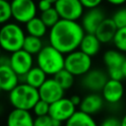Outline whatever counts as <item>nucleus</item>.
Masks as SVG:
<instances>
[{"label":"nucleus","mask_w":126,"mask_h":126,"mask_svg":"<svg viewBox=\"0 0 126 126\" xmlns=\"http://www.w3.org/2000/svg\"><path fill=\"white\" fill-rule=\"evenodd\" d=\"M65 126H98L93 115L77 110L71 118L65 122Z\"/></svg>","instance_id":"21"},{"label":"nucleus","mask_w":126,"mask_h":126,"mask_svg":"<svg viewBox=\"0 0 126 126\" xmlns=\"http://www.w3.org/2000/svg\"><path fill=\"white\" fill-rule=\"evenodd\" d=\"M101 44L102 43L94 33H86L81 41L79 49L93 58L99 53Z\"/></svg>","instance_id":"18"},{"label":"nucleus","mask_w":126,"mask_h":126,"mask_svg":"<svg viewBox=\"0 0 126 126\" xmlns=\"http://www.w3.org/2000/svg\"><path fill=\"white\" fill-rule=\"evenodd\" d=\"M76 111L77 106L74 105L70 97H62L50 104L48 115L54 120H58L62 123H65L69 118L73 116Z\"/></svg>","instance_id":"9"},{"label":"nucleus","mask_w":126,"mask_h":126,"mask_svg":"<svg viewBox=\"0 0 126 126\" xmlns=\"http://www.w3.org/2000/svg\"><path fill=\"white\" fill-rule=\"evenodd\" d=\"M105 1L112 6H122L126 3V0H105Z\"/></svg>","instance_id":"36"},{"label":"nucleus","mask_w":126,"mask_h":126,"mask_svg":"<svg viewBox=\"0 0 126 126\" xmlns=\"http://www.w3.org/2000/svg\"><path fill=\"white\" fill-rule=\"evenodd\" d=\"M107 76L111 80H116V81H123L124 80V75L122 68H113V69H107L106 70Z\"/></svg>","instance_id":"32"},{"label":"nucleus","mask_w":126,"mask_h":126,"mask_svg":"<svg viewBox=\"0 0 126 126\" xmlns=\"http://www.w3.org/2000/svg\"><path fill=\"white\" fill-rule=\"evenodd\" d=\"M39 17L48 29L52 28L55 24H57L60 21V16H59L58 12L56 11V9L54 8V6L44 12H41Z\"/></svg>","instance_id":"25"},{"label":"nucleus","mask_w":126,"mask_h":126,"mask_svg":"<svg viewBox=\"0 0 126 126\" xmlns=\"http://www.w3.org/2000/svg\"><path fill=\"white\" fill-rule=\"evenodd\" d=\"M105 103L110 105H116L122 101L125 97V87L122 81H116L109 79L100 92Z\"/></svg>","instance_id":"11"},{"label":"nucleus","mask_w":126,"mask_h":126,"mask_svg":"<svg viewBox=\"0 0 126 126\" xmlns=\"http://www.w3.org/2000/svg\"><path fill=\"white\" fill-rule=\"evenodd\" d=\"M120 119H121V126H126V113H124V115Z\"/></svg>","instance_id":"37"},{"label":"nucleus","mask_w":126,"mask_h":126,"mask_svg":"<svg viewBox=\"0 0 126 126\" xmlns=\"http://www.w3.org/2000/svg\"><path fill=\"white\" fill-rule=\"evenodd\" d=\"M106 18L104 12L99 7L94 9H88L81 19V25L86 33H94L98 26Z\"/></svg>","instance_id":"13"},{"label":"nucleus","mask_w":126,"mask_h":126,"mask_svg":"<svg viewBox=\"0 0 126 126\" xmlns=\"http://www.w3.org/2000/svg\"><path fill=\"white\" fill-rule=\"evenodd\" d=\"M33 120L31 111L14 108L7 116L6 126H33Z\"/></svg>","instance_id":"16"},{"label":"nucleus","mask_w":126,"mask_h":126,"mask_svg":"<svg viewBox=\"0 0 126 126\" xmlns=\"http://www.w3.org/2000/svg\"><path fill=\"white\" fill-rule=\"evenodd\" d=\"M36 5H37V10H39L40 11V13L41 12H44V11H46V10H48V9H50L51 7H53L52 5V3H50L49 1H47V0H39L37 3H36Z\"/></svg>","instance_id":"34"},{"label":"nucleus","mask_w":126,"mask_h":126,"mask_svg":"<svg viewBox=\"0 0 126 126\" xmlns=\"http://www.w3.org/2000/svg\"><path fill=\"white\" fill-rule=\"evenodd\" d=\"M38 66L47 76H54L64 69L65 55L49 43L44 45L35 58Z\"/></svg>","instance_id":"2"},{"label":"nucleus","mask_w":126,"mask_h":126,"mask_svg":"<svg viewBox=\"0 0 126 126\" xmlns=\"http://www.w3.org/2000/svg\"><path fill=\"white\" fill-rule=\"evenodd\" d=\"M85 9H94L99 7L103 0H80Z\"/></svg>","instance_id":"33"},{"label":"nucleus","mask_w":126,"mask_h":126,"mask_svg":"<svg viewBox=\"0 0 126 126\" xmlns=\"http://www.w3.org/2000/svg\"><path fill=\"white\" fill-rule=\"evenodd\" d=\"M93 68V59L80 49L65 55L64 69L75 77H83Z\"/></svg>","instance_id":"5"},{"label":"nucleus","mask_w":126,"mask_h":126,"mask_svg":"<svg viewBox=\"0 0 126 126\" xmlns=\"http://www.w3.org/2000/svg\"><path fill=\"white\" fill-rule=\"evenodd\" d=\"M2 55V48H1V46H0V56Z\"/></svg>","instance_id":"40"},{"label":"nucleus","mask_w":126,"mask_h":126,"mask_svg":"<svg viewBox=\"0 0 126 126\" xmlns=\"http://www.w3.org/2000/svg\"><path fill=\"white\" fill-rule=\"evenodd\" d=\"M86 34L81 23L60 19L48 32L49 44L64 55L79 49L81 41Z\"/></svg>","instance_id":"1"},{"label":"nucleus","mask_w":126,"mask_h":126,"mask_svg":"<svg viewBox=\"0 0 126 126\" xmlns=\"http://www.w3.org/2000/svg\"><path fill=\"white\" fill-rule=\"evenodd\" d=\"M122 71H123L124 79L126 80V60H125V62H124V63H123V65H122Z\"/></svg>","instance_id":"38"},{"label":"nucleus","mask_w":126,"mask_h":126,"mask_svg":"<svg viewBox=\"0 0 126 126\" xmlns=\"http://www.w3.org/2000/svg\"><path fill=\"white\" fill-rule=\"evenodd\" d=\"M125 54L116 48L107 49L106 51H104L102 55V62L106 70L113 68H122V65L125 62Z\"/></svg>","instance_id":"19"},{"label":"nucleus","mask_w":126,"mask_h":126,"mask_svg":"<svg viewBox=\"0 0 126 126\" xmlns=\"http://www.w3.org/2000/svg\"><path fill=\"white\" fill-rule=\"evenodd\" d=\"M64 92L65 90L60 87L54 78H47L42 86L38 89L39 98L48 102L49 104L64 97Z\"/></svg>","instance_id":"12"},{"label":"nucleus","mask_w":126,"mask_h":126,"mask_svg":"<svg viewBox=\"0 0 126 126\" xmlns=\"http://www.w3.org/2000/svg\"><path fill=\"white\" fill-rule=\"evenodd\" d=\"M8 99L14 108L31 111L40 98L37 89L26 83H20L9 92Z\"/></svg>","instance_id":"3"},{"label":"nucleus","mask_w":126,"mask_h":126,"mask_svg":"<svg viewBox=\"0 0 126 126\" xmlns=\"http://www.w3.org/2000/svg\"><path fill=\"white\" fill-rule=\"evenodd\" d=\"M54 8L58 12L60 19L77 21L82 19L85 13V7L80 0H57Z\"/></svg>","instance_id":"7"},{"label":"nucleus","mask_w":126,"mask_h":126,"mask_svg":"<svg viewBox=\"0 0 126 126\" xmlns=\"http://www.w3.org/2000/svg\"><path fill=\"white\" fill-rule=\"evenodd\" d=\"M125 103H126V94H125Z\"/></svg>","instance_id":"41"},{"label":"nucleus","mask_w":126,"mask_h":126,"mask_svg":"<svg viewBox=\"0 0 126 126\" xmlns=\"http://www.w3.org/2000/svg\"><path fill=\"white\" fill-rule=\"evenodd\" d=\"M108 80L109 78L106 71L100 68H92L82 77L81 84L82 87L90 93H100Z\"/></svg>","instance_id":"8"},{"label":"nucleus","mask_w":126,"mask_h":126,"mask_svg":"<svg viewBox=\"0 0 126 126\" xmlns=\"http://www.w3.org/2000/svg\"><path fill=\"white\" fill-rule=\"evenodd\" d=\"M70 99L74 103V105H76V106H79L81 104V101H82V97L80 95H78V94H73L70 97Z\"/></svg>","instance_id":"35"},{"label":"nucleus","mask_w":126,"mask_h":126,"mask_svg":"<svg viewBox=\"0 0 126 126\" xmlns=\"http://www.w3.org/2000/svg\"><path fill=\"white\" fill-rule=\"evenodd\" d=\"M48 28L42 22L40 17H34L26 24V31L28 34L42 38L47 33Z\"/></svg>","instance_id":"22"},{"label":"nucleus","mask_w":126,"mask_h":126,"mask_svg":"<svg viewBox=\"0 0 126 126\" xmlns=\"http://www.w3.org/2000/svg\"><path fill=\"white\" fill-rule=\"evenodd\" d=\"M104 103L105 101L100 93H89L84 97H82L79 110L90 115H94L103 108Z\"/></svg>","instance_id":"14"},{"label":"nucleus","mask_w":126,"mask_h":126,"mask_svg":"<svg viewBox=\"0 0 126 126\" xmlns=\"http://www.w3.org/2000/svg\"><path fill=\"white\" fill-rule=\"evenodd\" d=\"M33 126H53V119L49 115L35 116Z\"/></svg>","instance_id":"31"},{"label":"nucleus","mask_w":126,"mask_h":126,"mask_svg":"<svg viewBox=\"0 0 126 126\" xmlns=\"http://www.w3.org/2000/svg\"><path fill=\"white\" fill-rule=\"evenodd\" d=\"M5 1H9V2H10V1H12V0H5Z\"/></svg>","instance_id":"42"},{"label":"nucleus","mask_w":126,"mask_h":126,"mask_svg":"<svg viewBox=\"0 0 126 126\" xmlns=\"http://www.w3.org/2000/svg\"><path fill=\"white\" fill-rule=\"evenodd\" d=\"M49 108H50V104L48 102L39 99L33 106L32 111L35 116H44L49 114Z\"/></svg>","instance_id":"29"},{"label":"nucleus","mask_w":126,"mask_h":126,"mask_svg":"<svg viewBox=\"0 0 126 126\" xmlns=\"http://www.w3.org/2000/svg\"><path fill=\"white\" fill-rule=\"evenodd\" d=\"M47 1H49V2H50V3H52V4H53V5H54V3H55V2H56V1H57V0H47Z\"/></svg>","instance_id":"39"},{"label":"nucleus","mask_w":126,"mask_h":126,"mask_svg":"<svg viewBox=\"0 0 126 126\" xmlns=\"http://www.w3.org/2000/svg\"><path fill=\"white\" fill-rule=\"evenodd\" d=\"M23 78L25 81L24 83L38 90L42 86V84L46 81L47 75L38 66H33Z\"/></svg>","instance_id":"20"},{"label":"nucleus","mask_w":126,"mask_h":126,"mask_svg":"<svg viewBox=\"0 0 126 126\" xmlns=\"http://www.w3.org/2000/svg\"><path fill=\"white\" fill-rule=\"evenodd\" d=\"M98 126H121V119L117 116L110 115L103 118Z\"/></svg>","instance_id":"30"},{"label":"nucleus","mask_w":126,"mask_h":126,"mask_svg":"<svg viewBox=\"0 0 126 126\" xmlns=\"http://www.w3.org/2000/svg\"><path fill=\"white\" fill-rule=\"evenodd\" d=\"M12 18L11 5L9 1L0 0V25H4L10 21Z\"/></svg>","instance_id":"27"},{"label":"nucleus","mask_w":126,"mask_h":126,"mask_svg":"<svg viewBox=\"0 0 126 126\" xmlns=\"http://www.w3.org/2000/svg\"><path fill=\"white\" fill-rule=\"evenodd\" d=\"M117 30L118 28L114 24L113 20L111 18H105L103 22L98 26L94 34L102 44H107L113 41Z\"/></svg>","instance_id":"17"},{"label":"nucleus","mask_w":126,"mask_h":126,"mask_svg":"<svg viewBox=\"0 0 126 126\" xmlns=\"http://www.w3.org/2000/svg\"><path fill=\"white\" fill-rule=\"evenodd\" d=\"M26 33L18 23L8 22L0 27V46L2 50L13 53L23 49Z\"/></svg>","instance_id":"4"},{"label":"nucleus","mask_w":126,"mask_h":126,"mask_svg":"<svg viewBox=\"0 0 126 126\" xmlns=\"http://www.w3.org/2000/svg\"><path fill=\"white\" fill-rule=\"evenodd\" d=\"M0 112H1V110H0Z\"/></svg>","instance_id":"43"},{"label":"nucleus","mask_w":126,"mask_h":126,"mask_svg":"<svg viewBox=\"0 0 126 126\" xmlns=\"http://www.w3.org/2000/svg\"><path fill=\"white\" fill-rule=\"evenodd\" d=\"M19 84L20 77L12 69L10 64L0 65V90L9 93Z\"/></svg>","instance_id":"15"},{"label":"nucleus","mask_w":126,"mask_h":126,"mask_svg":"<svg viewBox=\"0 0 126 126\" xmlns=\"http://www.w3.org/2000/svg\"><path fill=\"white\" fill-rule=\"evenodd\" d=\"M112 43L114 48L126 54V28H120L117 30Z\"/></svg>","instance_id":"26"},{"label":"nucleus","mask_w":126,"mask_h":126,"mask_svg":"<svg viewBox=\"0 0 126 126\" xmlns=\"http://www.w3.org/2000/svg\"><path fill=\"white\" fill-rule=\"evenodd\" d=\"M111 19L113 20L114 24L118 29L126 28V7H121L117 9L113 13Z\"/></svg>","instance_id":"28"},{"label":"nucleus","mask_w":126,"mask_h":126,"mask_svg":"<svg viewBox=\"0 0 126 126\" xmlns=\"http://www.w3.org/2000/svg\"><path fill=\"white\" fill-rule=\"evenodd\" d=\"M10 66L20 78H23L33 67V55L24 49L11 53Z\"/></svg>","instance_id":"10"},{"label":"nucleus","mask_w":126,"mask_h":126,"mask_svg":"<svg viewBox=\"0 0 126 126\" xmlns=\"http://www.w3.org/2000/svg\"><path fill=\"white\" fill-rule=\"evenodd\" d=\"M53 78L60 85V87L65 91L71 89L75 82V76L71 74L69 71H67L66 69L59 71L57 74L53 76Z\"/></svg>","instance_id":"24"},{"label":"nucleus","mask_w":126,"mask_h":126,"mask_svg":"<svg viewBox=\"0 0 126 126\" xmlns=\"http://www.w3.org/2000/svg\"><path fill=\"white\" fill-rule=\"evenodd\" d=\"M12 18L19 24H27L36 17L37 5L33 0H12L10 1Z\"/></svg>","instance_id":"6"},{"label":"nucleus","mask_w":126,"mask_h":126,"mask_svg":"<svg viewBox=\"0 0 126 126\" xmlns=\"http://www.w3.org/2000/svg\"><path fill=\"white\" fill-rule=\"evenodd\" d=\"M43 46L44 45H43L42 39L40 37L28 34V35H26L24 45H23V49L26 50L27 52H29L30 54L36 56L38 54V52L42 49Z\"/></svg>","instance_id":"23"}]
</instances>
